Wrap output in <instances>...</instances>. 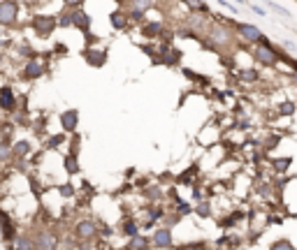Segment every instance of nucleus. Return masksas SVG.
Returning <instances> with one entry per match:
<instances>
[{"instance_id":"obj_1","label":"nucleus","mask_w":297,"mask_h":250,"mask_svg":"<svg viewBox=\"0 0 297 250\" xmlns=\"http://www.w3.org/2000/svg\"><path fill=\"white\" fill-rule=\"evenodd\" d=\"M263 44L255 47V61H260L263 65H276L279 62V53L267 44V40H260Z\"/></svg>"},{"instance_id":"obj_2","label":"nucleus","mask_w":297,"mask_h":250,"mask_svg":"<svg viewBox=\"0 0 297 250\" xmlns=\"http://www.w3.org/2000/svg\"><path fill=\"white\" fill-rule=\"evenodd\" d=\"M16 12H19L16 0H2V2H0V26L14 23V21H16Z\"/></svg>"},{"instance_id":"obj_3","label":"nucleus","mask_w":297,"mask_h":250,"mask_svg":"<svg viewBox=\"0 0 297 250\" xmlns=\"http://www.w3.org/2000/svg\"><path fill=\"white\" fill-rule=\"evenodd\" d=\"M56 23H58V21L53 19V16H35V19H33V28H35V32H37L40 37H47V35H51V31L56 28Z\"/></svg>"},{"instance_id":"obj_4","label":"nucleus","mask_w":297,"mask_h":250,"mask_svg":"<svg viewBox=\"0 0 297 250\" xmlns=\"http://www.w3.org/2000/svg\"><path fill=\"white\" fill-rule=\"evenodd\" d=\"M237 31H239V35H242L246 42H260L263 40V32L258 31L255 26H251V23H239Z\"/></svg>"},{"instance_id":"obj_5","label":"nucleus","mask_w":297,"mask_h":250,"mask_svg":"<svg viewBox=\"0 0 297 250\" xmlns=\"http://www.w3.org/2000/svg\"><path fill=\"white\" fill-rule=\"evenodd\" d=\"M74 232H77V236H79V239L86 241V239H93V236H96L98 227H96V222H93V220H82V222L77 225Z\"/></svg>"},{"instance_id":"obj_6","label":"nucleus","mask_w":297,"mask_h":250,"mask_svg":"<svg viewBox=\"0 0 297 250\" xmlns=\"http://www.w3.org/2000/svg\"><path fill=\"white\" fill-rule=\"evenodd\" d=\"M56 236H53L51 232H40L37 234V239H35V246L40 250H56Z\"/></svg>"},{"instance_id":"obj_7","label":"nucleus","mask_w":297,"mask_h":250,"mask_svg":"<svg viewBox=\"0 0 297 250\" xmlns=\"http://www.w3.org/2000/svg\"><path fill=\"white\" fill-rule=\"evenodd\" d=\"M61 123H63L65 132H74V130H77V123H79V114H77V109H67V111L61 116Z\"/></svg>"},{"instance_id":"obj_8","label":"nucleus","mask_w":297,"mask_h":250,"mask_svg":"<svg viewBox=\"0 0 297 250\" xmlns=\"http://www.w3.org/2000/svg\"><path fill=\"white\" fill-rule=\"evenodd\" d=\"M42 72H44V62L40 61V58H33V61H28L26 70H23L26 79H37V77H40Z\"/></svg>"},{"instance_id":"obj_9","label":"nucleus","mask_w":297,"mask_h":250,"mask_svg":"<svg viewBox=\"0 0 297 250\" xmlns=\"http://www.w3.org/2000/svg\"><path fill=\"white\" fill-rule=\"evenodd\" d=\"M16 107V100H14V93L10 88H0V109L2 111H14Z\"/></svg>"},{"instance_id":"obj_10","label":"nucleus","mask_w":297,"mask_h":250,"mask_svg":"<svg viewBox=\"0 0 297 250\" xmlns=\"http://www.w3.org/2000/svg\"><path fill=\"white\" fill-rule=\"evenodd\" d=\"M209 40L216 42V44H228L230 35H228V31L223 28V23H216V26H212V35H209Z\"/></svg>"},{"instance_id":"obj_11","label":"nucleus","mask_w":297,"mask_h":250,"mask_svg":"<svg viewBox=\"0 0 297 250\" xmlns=\"http://www.w3.org/2000/svg\"><path fill=\"white\" fill-rule=\"evenodd\" d=\"M153 243L158 246V248H167L172 243V234H170V229L167 227H163L156 232V236H153Z\"/></svg>"},{"instance_id":"obj_12","label":"nucleus","mask_w":297,"mask_h":250,"mask_svg":"<svg viewBox=\"0 0 297 250\" xmlns=\"http://www.w3.org/2000/svg\"><path fill=\"white\" fill-rule=\"evenodd\" d=\"M72 23L77 28H82V31H88V26H91V19H88V14H84L82 10H74L72 12Z\"/></svg>"},{"instance_id":"obj_13","label":"nucleus","mask_w":297,"mask_h":250,"mask_svg":"<svg viewBox=\"0 0 297 250\" xmlns=\"http://www.w3.org/2000/svg\"><path fill=\"white\" fill-rule=\"evenodd\" d=\"M109 21H112V26L116 28V31H123L128 26V14L126 12H112V16H109Z\"/></svg>"},{"instance_id":"obj_14","label":"nucleus","mask_w":297,"mask_h":250,"mask_svg":"<svg viewBox=\"0 0 297 250\" xmlns=\"http://www.w3.org/2000/svg\"><path fill=\"white\" fill-rule=\"evenodd\" d=\"M0 229H2V239L10 241L14 236V227H12V222L7 220V213H2L0 211Z\"/></svg>"},{"instance_id":"obj_15","label":"nucleus","mask_w":297,"mask_h":250,"mask_svg":"<svg viewBox=\"0 0 297 250\" xmlns=\"http://www.w3.org/2000/svg\"><path fill=\"white\" fill-rule=\"evenodd\" d=\"M148 5H151V0H132V5H130V14L139 19L142 16V12L148 10Z\"/></svg>"},{"instance_id":"obj_16","label":"nucleus","mask_w":297,"mask_h":250,"mask_svg":"<svg viewBox=\"0 0 297 250\" xmlns=\"http://www.w3.org/2000/svg\"><path fill=\"white\" fill-rule=\"evenodd\" d=\"M86 61L91 62V65H96V67H100V65H105L107 61V53L105 51H86Z\"/></svg>"},{"instance_id":"obj_17","label":"nucleus","mask_w":297,"mask_h":250,"mask_svg":"<svg viewBox=\"0 0 297 250\" xmlns=\"http://www.w3.org/2000/svg\"><path fill=\"white\" fill-rule=\"evenodd\" d=\"M202 14H204V12H195L191 19H188V26H191V28H195V31H207V21L202 19Z\"/></svg>"},{"instance_id":"obj_18","label":"nucleus","mask_w":297,"mask_h":250,"mask_svg":"<svg viewBox=\"0 0 297 250\" xmlns=\"http://www.w3.org/2000/svg\"><path fill=\"white\" fill-rule=\"evenodd\" d=\"M147 248H148V239H144V236H130L128 250H147Z\"/></svg>"},{"instance_id":"obj_19","label":"nucleus","mask_w":297,"mask_h":250,"mask_svg":"<svg viewBox=\"0 0 297 250\" xmlns=\"http://www.w3.org/2000/svg\"><path fill=\"white\" fill-rule=\"evenodd\" d=\"M12 250H33V241H31V239H26V236H19V239L14 241Z\"/></svg>"},{"instance_id":"obj_20","label":"nucleus","mask_w":297,"mask_h":250,"mask_svg":"<svg viewBox=\"0 0 297 250\" xmlns=\"http://www.w3.org/2000/svg\"><path fill=\"white\" fill-rule=\"evenodd\" d=\"M239 79H242V81H255V79H258V72H255V70H239Z\"/></svg>"},{"instance_id":"obj_21","label":"nucleus","mask_w":297,"mask_h":250,"mask_svg":"<svg viewBox=\"0 0 297 250\" xmlns=\"http://www.w3.org/2000/svg\"><path fill=\"white\" fill-rule=\"evenodd\" d=\"M65 167H67V172H70V174H77V172H79V165H77V157L74 156L65 157Z\"/></svg>"},{"instance_id":"obj_22","label":"nucleus","mask_w":297,"mask_h":250,"mask_svg":"<svg viewBox=\"0 0 297 250\" xmlns=\"http://www.w3.org/2000/svg\"><path fill=\"white\" fill-rule=\"evenodd\" d=\"M279 114H281V116H290V114H295V104H293V102H283V104H279Z\"/></svg>"},{"instance_id":"obj_23","label":"nucleus","mask_w":297,"mask_h":250,"mask_svg":"<svg viewBox=\"0 0 297 250\" xmlns=\"http://www.w3.org/2000/svg\"><path fill=\"white\" fill-rule=\"evenodd\" d=\"M160 31H163V23H158V21H156V23H148V26H144V32H147V35H158Z\"/></svg>"},{"instance_id":"obj_24","label":"nucleus","mask_w":297,"mask_h":250,"mask_svg":"<svg viewBox=\"0 0 297 250\" xmlns=\"http://www.w3.org/2000/svg\"><path fill=\"white\" fill-rule=\"evenodd\" d=\"M28 151H31V146H28V141H19V144L14 146V153H16V156H26Z\"/></svg>"},{"instance_id":"obj_25","label":"nucleus","mask_w":297,"mask_h":250,"mask_svg":"<svg viewBox=\"0 0 297 250\" xmlns=\"http://www.w3.org/2000/svg\"><path fill=\"white\" fill-rule=\"evenodd\" d=\"M123 232H126L128 236H137V222L128 220V222H126V227H123Z\"/></svg>"},{"instance_id":"obj_26","label":"nucleus","mask_w":297,"mask_h":250,"mask_svg":"<svg viewBox=\"0 0 297 250\" xmlns=\"http://www.w3.org/2000/svg\"><path fill=\"white\" fill-rule=\"evenodd\" d=\"M188 2H191V7L195 12H207V5H204L202 0H188Z\"/></svg>"},{"instance_id":"obj_27","label":"nucleus","mask_w":297,"mask_h":250,"mask_svg":"<svg viewBox=\"0 0 297 250\" xmlns=\"http://www.w3.org/2000/svg\"><path fill=\"white\" fill-rule=\"evenodd\" d=\"M288 167H290V157H283V160H276V169H279V172H286Z\"/></svg>"},{"instance_id":"obj_28","label":"nucleus","mask_w":297,"mask_h":250,"mask_svg":"<svg viewBox=\"0 0 297 250\" xmlns=\"http://www.w3.org/2000/svg\"><path fill=\"white\" fill-rule=\"evenodd\" d=\"M272 250H295V248H293L288 241H279V243H274V246H272Z\"/></svg>"},{"instance_id":"obj_29","label":"nucleus","mask_w":297,"mask_h":250,"mask_svg":"<svg viewBox=\"0 0 297 250\" xmlns=\"http://www.w3.org/2000/svg\"><path fill=\"white\" fill-rule=\"evenodd\" d=\"M198 216H209V204H200L198 206Z\"/></svg>"},{"instance_id":"obj_30","label":"nucleus","mask_w":297,"mask_h":250,"mask_svg":"<svg viewBox=\"0 0 297 250\" xmlns=\"http://www.w3.org/2000/svg\"><path fill=\"white\" fill-rule=\"evenodd\" d=\"M7 156H10V146L2 144V146H0V160H5Z\"/></svg>"},{"instance_id":"obj_31","label":"nucleus","mask_w":297,"mask_h":250,"mask_svg":"<svg viewBox=\"0 0 297 250\" xmlns=\"http://www.w3.org/2000/svg\"><path fill=\"white\" fill-rule=\"evenodd\" d=\"M267 5H269V7H272L274 12H279V14H283V16H288V10H283V7H279V5H274V2H267Z\"/></svg>"},{"instance_id":"obj_32","label":"nucleus","mask_w":297,"mask_h":250,"mask_svg":"<svg viewBox=\"0 0 297 250\" xmlns=\"http://www.w3.org/2000/svg\"><path fill=\"white\" fill-rule=\"evenodd\" d=\"M181 250H207V248H204V243H193V246H186Z\"/></svg>"},{"instance_id":"obj_33","label":"nucleus","mask_w":297,"mask_h":250,"mask_svg":"<svg viewBox=\"0 0 297 250\" xmlns=\"http://www.w3.org/2000/svg\"><path fill=\"white\" fill-rule=\"evenodd\" d=\"M61 141H63V135H61V137H53L51 141H49V148H53V146H58Z\"/></svg>"},{"instance_id":"obj_34","label":"nucleus","mask_w":297,"mask_h":250,"mask_svg":"<svg viewBox=\"0 0 297 250\" xmlns=\"http://www.w3.org/2000/svg\"><path fill=\"white\" fill-rule=\"evenodd\" d=\"M61 192H63L65 197H70V195H72V186H63L61 188Z\"/></svg>"},{"instance_id":"obj_35","label":"nucleus","mask_w":297,"mask_h":250,"mask_svg":"<svg viewBox=\"0 0 297 250\" xmlns=\"http://www.w3.org/2000/svg\"><path fill=\"white\" fill-rule=\"evenodd\" d=\"M221 5H223V7H228V10H232V12H237V7H234L232 2H228V0H221Z\"/></svg>"},{"instance_id":"obj_36","label":"nucleus","mask_w":297,"mask_h":250,"mask_svg":"<svg viewBox=\"0 0 297 250\" xmlns=\"http://www.w3.org/2000/svg\"><path fill=\"white\" fill-rule=\"evenodd\" d=\"M65 2H67V5H72V7H74V5H79V2H84V0H65Z\"/></svg>"},{"instance_id":"obj_37","label":"nucleus","mask_w":297,"mask_h":250,"mask_svg":"<svg viewBox=\"0 0 297 250\" xmlns=\"http://www.w3.org/2000/svg\"><path fill=\"white\" fill-rule=\"evenodd\" d=\"M118 2H121V0H118Z\"/></svg>"}]
</instances>
